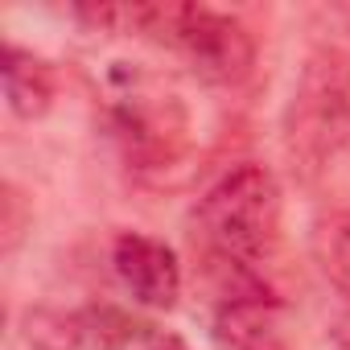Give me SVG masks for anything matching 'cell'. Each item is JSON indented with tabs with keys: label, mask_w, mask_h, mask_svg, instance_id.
Instances as JSON below:
<instances>
[{
	"label": "cell",
	"mask_w": 350,
	"mask_h": 350,
	"mask_svg": "<svg viewBox=\"0 0 350 350\" xmlns=\"http://www.w3.org/2000/svg\"><path fill=\"white\" fill-rule=\"evenodd\" d=\"M280 186L264 165H235L194 206V239L206 260L239 284H256L252 268L276 247Z\"/></svg>",
	"instance_id": "1"
},
{
	"label": "cell",
	"mask_w": 350,
	"mask_h": 350,
	"mask_svg": "<svg viewBox=\"0 0 350 350\" xmlns=\"http://www.w3.org/2000/svg\"><path fill=\"white\" fill-rule=\"evenodd\" d=\"M17 206H21V194L9 186V190H5V247H13L17 235H21V215H17Z\"/></svg>",
	"instance_id": "8"
},
{
	"label": "cell",
	"mask_w": 350,
	"mask_h": 350,
	"mask_svg": "<svg viewBox=\"0 0 350 350\" xmlns=\"http://www.w3.org/2000/svg\"><path fill=\"white\" fill-rule=\"evenodd\" d=\"M215 338L223 350H288L280 334V301L268 288L223 297L215 309Z\"/></svg>",
	"instance_id": "5"
},
{
	"label": "cell",
	"mask_w": 350,
	"mask_h": 350,
	"mask_svg": "<svg viewBox=\"0 0 350 350\" xmlns=\"http://www.w3.org/2000/svg\"><path fill=\"white\" fill-rule=\"evenodd\" d=\"M95 25H128L132 33L178 54L206 83H239L256 62V42L247 25L231 13L206 5H99L79 9Z\"/></svg>",
	"instance_id": "2"
},
{
	"label": "cell",
	"mask_w": 350,
	"mask_h": 350,
	"mask_svg": "<svg viewBox=\"0 0 350 350\" xmlns=\"http://www.w3.org/2000/svg\"><path fill=\"white\" fill-rule=\"evenodd\" d=\"M313 260L321 268V276L350 297V211H334L325 219H317L313 227Z\"/></svg>",
	"instance_id": "7"
},
{
	"label": "cell",
	"mask_w": 350,
	"mask_h": 350,
	"mask_svg": "<svg viewBox=\"0 0 350 350\" xmlns=\"http://www.w3.org/2000/svg\"><path fill=\"white\" fill-rule=\"evenodd\" d=\"M148 350H186V346H178V342H161V346H148Z\"/></svg>",
	"instance_id": "9"
},
{
	"label": "cell",
	"mask_w": 350,
	"mask_h": 350,
	"mask_svg": "<svg viewBox=\"0 0 350 350\" xmlns=\"http://www.w3.org/2000/svg\"><path fill=\"white\" fill-rule=\"evenodd\" d=\"M350 144V58L321 46L305 58L301 83L284 111V148L301 178L317 173Z\"/></svg>",
	"instance_id": "3"
},
{
	"label": "cell",
	"mask_w": 350,
	"mask_h": 350,
	"mask_svg": "<svg viewBox=\"0 0 350 350\" xmlns=\"http://www.w3.org/2000/svg\"><path fill=\"white\" fill-rule=\"evenodd\" d=\"M111 264L120 284L132 293V301L148 305V309H173L182 297V264L173 256L169 243L140 235V231H124L111 247Z\"/></svg>",
	"instance_id": "4"
},
{
	"label": "cell",
	"mask_w": 350,
	"mask_h": 350,
	"mask_svg": "<svg viewBox=\"0 0 350 350\" xmlns=\"http://www.w3.org/2000/svg\"><path fill=\"white\" fill-rule=\"evenodd\" d=\"M5 95H9V107L21 116V120H33V116H46L50 99H54V75L42 58L17 50V46H5Z\"/></svg>",
	"instance_id": "6"
}]
</instances>
